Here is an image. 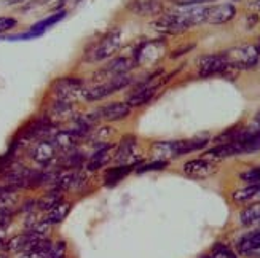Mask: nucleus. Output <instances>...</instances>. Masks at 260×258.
<instances>
[{"label":"nucleus","instance_id":"1","mask_svg":"<svg viewBox=\"0 0 260 258\" xmlns=\"http://www.w3.org/2000/svg\"><path fill=\"white\" fill-rule=\"evenodd\" d=\"M208 139H188V140H174V142H156L152 149L155 160L166 161V158H174L190 152L206 147Z\"/></svg>","mask_w":260,"mask_h":258},{"label":"nucleus","instance_id":"2","mask_svg":"<svg viewBox=\"0 0 260 258\" xmlns=\"http://www.w3.org/2000/svg\"><path fill=\"white\" fill-rule=\"evenodd\" d=\"M121 45V30L112 29L104 37H101L96 43H93L85 53V59L88 62H99L110 56H114Z\"/></svg>","mask_w":260,"mask_h":258},{"label":"nucleus","instance_id":"3","mask_svg":"<svg viewBox=\"0 0 260 258\" xmlns=\"http://www.w3.org/2000/svg\"><path fill=\"white\" fill-rule=\"evenodd\" d=\"M222 53L225 61H227L229 69L247 70L260 62V54L255 48V45H241V47H233Z\"/></svg>","mask_w":260,"mask_h":258},{"label":"nucleus","instance_id":"4","mask_svg":"<svg viewBox=\"0 0 260 258\" xmlns=\"http://www.w3.org/2000/svg\"><path fill=\"white\" fill-rule=\"evenodd\" d=\"M85 91H86L85 83L80 78H75V77L58 78V80L53 82L51 85V93L54 99L64 100V102H69V104H75L78 99L85 97Z\"/></svg>","mask_w":260,"mask_h":258},{"label":"nucleus","instance_id":"5","mask_svg":"<svg viewBox=\"0 0 260 258\" xmlns=\"http://www.w3.org/2000/svg\"><path fill=\"white\" fill-rule=\"evenodd\" d=\"M155 27L163 33H168V35H179V33H184L185 30H188L191 24L184 15V11L179 10L161 15L155 21Z\"/></svg>","mask_w":260,"mask_h":258},{"label":"nucleus","instance_id":"6","mask_svg":"<svg viewBox=\"0 0 260 258\" xmlns=\"http://www.w3.org/2000/svg\"><path fill=\"white\" fill-rule=\"evenodd\" d=\"M131 83V77L129 75H118V77H112L109 80L103 85H98L91 89H86L85 91V99L86 100H103L107 96L117 93L118 89L121 88H126Z\"/></svg>","mask_w":260,"mask_h":258},{"label":"nucleus","instance_id":"7","mask_svg":"<svg viewBox=\"0 0 260 258\" xmlns=\"http://www.w3.org/2000/svg\"><path fill=\"white\" fill-rule=\"evenodd\" d=\"M165 42L163 40H149L141 43L138 50L134 51V61L139 65H152L163 58Z\"/></svg>","mask_w":260,"mask_h":258},{"label":"nucleus","instance_id":"8","mask_svg":"<svg viewBox=\"0 0 260 258\" xmlns=\"http://www.w3.org/2000/svg\"><path fill=\"white\" fill-rule=\"evenodd\" d=\"M198 65V73L200 77H211L222 73L229 69L227 61L223 58V53H216V54H206L197 59Z\"/></svg>","mask_w":260,"mask_h":258},{"label":"nucleus","instance_id":"9","mask_svg":"<svg viewBox=\"0 0 260 258\" xmlns=\"http://www.w3.org/2000/svg\"><path fill=\"white\" fill-rule=\"evenodd\" d=\"M217 166L212 160L208 158H200V160H191L184 164V172L191 178H206L216 174Z\"/></svg>","mask_w":260,"mask_h":258},{"label":"nucleus","instance_id":"10","mask_svg":"<svg viewBox=\"0 0 260 258\" xmlns=\"http://www.w3.org/2000/svg\"><path fill=\"white\" fill-rule=\"evenodd\" d=\"M126 8L138 16H155L163 13V0H126Z\"/></svg>","mask_w":260,"mask_h":258},{"label":"nucleus","instance_id":"11","mask_svg":"<svg viewBox=\"0 0 260 258\" xmlns=\"http://www.w3.org/2000/svg\"><path fill=\"white\" fill-rule=\"evenodd\" d=\"M32 158L34 161H37L39 164L47 166L50 163H53L56 160V153H58V149L51 139H40L37 140V143L32 147Z\"/></svg>","mask_w":260,"mask_h":258},{"label":"nucleus","instance_id":"12","mask_svg":"<svg viewBox=\"0 0 260 258\" xmlns=\"http://www.w3.org/2000/svg\"><path fill=\"white\" fill-rule=\"evenodd\" d=\"M236 8L232 4H219L211 5L206 10V22L209 24H225L235 18Z\"/></svg>","mask_w":260,"mask_h":258},{"label":"nucleus","instance_id":"13","mask_svg":"<svg viewBox=\"0 0 260 258\" xmlns=\"http://www.w3.org/2000/svg\"><path fill=\"white\" fill-rule=\"evenodd\" d=\"M150 80H152V78H149L147 82L141 83L138 88L134 89V93L129 96V99H128V105H129L131 108H133V107H142V105L149 104L150 100H152V97L155 96L158 86H156V85H152Z\"/></svg>","mask_w":260,"mask_h":258},{"label":"nucleus","instance_id":"14","mask_svg":"<svg viewBox=\"0 0 260 258\" xmlns=\"http://www.w3.org/2000/svg\"><path fill=\"white\" fill-rule=\"evenodd\" d=\"M53 125L56 123H61V121H67L74 117V104L69 102H64V100H58L54 99V102L48 107L47 114H45Z\"/></svg>","mask_w":260,"mask_h":258},{"label":"nucleus","instance_id":"15","mask_svg":"<svg viewBox=\"0 0 260 258\" xmlns=\"http://www.w3.org/2000/svg\"><path fill=\"white\" fill-rule=\"evenodd\" d=\"M131 114V107L128 102H112L104 107L99 108V115L101 118H104L107 121H120L129 117Z\"/></svg>","mask_w":260,"mask_h":258},{"label":"nucleus","instance_id":"16","mask_svg":"<svg viewBox=\"0 0 260 258\" xmlns=\"http://www.w3.org/2000/svg\"><path fill=\"white\" fill-rule=\"evenodd\" d=\"M134 150H136V137L134 136L123 137L120 147L117 150L115 160L120 164H131V163H134Z\"/></svg>","mask_w":260,"mask_h":258},{"label":"nucleus","instance_id":"17","mask_svg":"<svg viewBox=\"0 0 260 258\" xmlns=\"http://www.w3.org/2000/svg\"><path fill=\"white\" fill-rule=\"evenodd\" d=\"M233 201L238 204H257L260 203V185H249L233 193Z\"/></svg>","mask_w":260,"mask_h":258},{"label":"nucleus","instance_id":"18","mask_svg":"<svg viewBox=\"0 0 260 258\" xmlns=\"http://www.w3.org/2000/svg\"><path fill=\"white\" fill-rule=\"evenodd\" d=\"M59 203H62V193L61 190H51V192H48L47 195H43L39 201H37V207L40 210H51L53 207H56Z\"/></svg>","mask_w":260,"mask_h":258},{"label":"nucleus","instance_id":"19","mask_svg":"<svg viewBox=\"0 0 260 258\" xmlns=\"http://www.w3.org/2000/svg\"><path fill=\"white\" fill-rule=\"evenodd\" d=\"M109 152H110V145H104V147H101L98 149L93 155H91V158L88 160V171H98L101 169L109 160Z\"/></svg>","mask_w":260,"mask_h":258},{"label":"nucleus","instance_id":"20","mask_svg":"<svg viewBox=\"0 0 260 258\" xmlns=\"http://www.w3.org/2000/svg\"><path fill=\"white\" fill-rule=\"evenodd\" d=\"M66 15H67V11H66V10H61V11H58V13H54V15H51V16H48V18H45V19L36 22V24H34V26L30 27V32H36V33H39V35H42V33H43L45 30H47L48 27L54 26L56 22L62 21V19L66 18Z\"/></svg>","mask_w":260,"mask_h":258},{"label":"nucleus","instance_id":"21","mask_svg":"<svg viewBox=\"0 0 260 258\" xmlns=\"http://www.w3.org/2000/svg\"><path fill=\"white\" fill-rule=\"evenodd\" d=\"M69 210H71V204H67V203H59L56 207H53L51 210L47 212V217H45L43 220L48 223V225H54V223H61L67 214H69Z\"/></svg>","mask_w":260,"mask_h":258},{"label":"nucleus","instance_id":"22","mask_svg":"<svg viewBox=\"0 0 260 258\" xmlns=\"http://www.w3.org/2000/svg\"><path fill=\"white\" fill-rule=\"evenodd\" d=\"M83 164V155L78 153L75 150L72 152H66V155H62V158L58 161V167H62V169H77Z\"/></svg>","mask_w":260,"mask_h":258},{"label":"nucleus","instance_id":"23","mask_svg":"<svg viewBox=\"0 0 260 258\" xmlns=\"http://www.w3.org/2000/svg\"><path fill=\"white\" fill-rule=\"evenodd\" d=\"M131 164H120L117 167H112L106 174V185H115L120 180H123L131 171Z\"/></svg>","mask_w":260,"mask_h":258},{"label":"nucleus","instance_id":"24","mask_svg":"<svg viewBox=\"0 0 260 258\" xmlns=\"http://www.w3.org/2000/svg\"><path fill=\"white\" fill-rule=\"evenodd\" d=\"M257 247H260V230L246 234V236H243L238 242V250L241 255L252 250V249H257Z\"/></svg>","mask_w":260,"mask_h":258},{"label":"nucleus","instance_id":"25","mask_svg":"<svg viewBox=\"0 0 260 258\" xmlns=\"http://www.w3.org/2000/svg\"><path fill=\"white\" fill-rule=\"evenodd\" d=\"M209 258H238L236 256L227 245H223V244H216L212 247L211 253H209Z\"/></svg>","mask_w":260,"mask_h":258},{"label":"nucleus","instance_id":"26","mask_svg":"<svg viewBox=\"0 0 260 258\" xmlns=\"http://www.w3.org/2000/svg\"><path fill=\"white\" fill-rule=\"evenodd\" d=\"M18 21L15 18H8V16H0V33H5L16 27Z\"/></svg>","mask_w":260,"mask_h":258},{"label":"nucleus","instance_id":"27","mask_svg":"<svg viewBox=\"0 0 260 258\" xmlns=\"http://www.w3.org/2000/svg\"><path fill=\"white\" fill-rule=\"evenodd\" d=\"M166 161H161V160H155L153 163L150 164H145L144 167H141V169L138 172H147V171H160V169H165L166 167Z\"/></svg>","mask_w":260,"mask_h":258},{"label":"nucleus","instance_id":"28","mask_svg":"<svg viewBox=\"0 0 260 258\" xmlns=\"http://www.w3.org/2000/svg\"><path fill=\"white\" fill-rule=\"evenodd\" d=\"M40 37L36 32H24V33H18V35H10V37H2L0 40H30V39H37Z\"/></svg>","mask_w":260,"mask_h":258},{"label":"nucleus","instance_id":"29","mask_svg":"<svg viewBox=\"0 0 260 258\" xmlns=\"http://www.w3.org/2000/svg\"><path fill=\"white\" fill-rule=\"evenodd\" d=\"M171 4L179 5V7H193V5H201V4H206L211 2V0H169Z\"/></svg>","mask_w":260,"mask_h":258},{"label":"nucleus","instance_id":"30","mask_svg":"<svg viewBox=\"0 0 260 258\" xmlns=\"http://www.w3.org/2000/svg\"><path fill=\"white\" fill-rule=\"evenodd\" d=\"M193 48H195V45H193V43H191V45H187V47H184V48H180V50H176V51H173L171 58L174 59V58H179V56H184L187 51L193 50Z\"/></svg>","mask_w":260,"mask_h":258},{"label":"nucleus","instance_id":"31","mask_svg":"<svg viewBox=\"0 0 260 258\" xmlns=\"http://www.w3.org/2000/svg\"><path fill=\"white\" fill-rule=\"evenodd\" d=\"M243 255H244V256H249V258H260V247L252 249V250L246 252V253H243Z\"/></svg>","mask_w":260,"mask_h":258},{"label":"nucleus","instance_id":"32","mask_svg":"<svg viewBox=\"0 0 260 258\" xmlns=\"http://www.w3.org/2000/svg\"><path fill=\"white\" fill-rule=\"evenodd\" d=\"M255 123L260 126V110L257 112V115H255Z\"/></svg>","mask_w":260,"mask_h":258},{"label":"nucleus","instance_id":"33","mask_svg":"<svg viewBox=\"0 0 260 258\" xmlns=\"http://www.w3.org/2000/svg\"><path fill=\"white\" fill-rule=\"evenodd\" d=\"M255 48H257V51H258V54H260V39H258V42H257V45H255Z\"/></svg>","mask_w":260,"mask_h":258},{"label":"nucleus","instance_id":"34","mask_svg":"<svg viewBox=\"0 0 260 258\" xmlns=\"http://www.w3.org/2000/svg\"><path fill=\"white\" fill-rule=\"evenodd\" d=\"M8 4H16V2H21V0H7Z\"/></svg>","mask_w":260,"mask_h":258},{"label":"nucleus","instance_id":"35","mask_svg":"<svg viewBox=\"0 0 260 258\" xmlns=\"http://www.w3.org/2000/svg\"><path fill=\"white\" fill-rule=\"evenodd\" d=\"M0 258H2V256H0Z\"/></svg>","mask_w":260,"mask_h":258}]
</instances>
